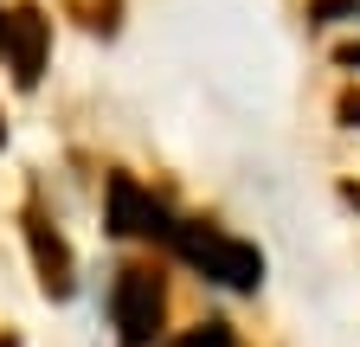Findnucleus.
Listing matches in <instances>:
<instances>
[{
	"label": "nucleus",
	"mask_w": 360,
	"mask_h": 347,
	"mask_svg": "<svg viewBox=\"0 0 360 347\" xmlns=\"http://www.w3.org/2000/svg\"><path fill=\"white\" fill-rule=\"evenodd\" d=\"M174 251L206 277V283H225V289H257L264 283V251L219 232V225H174Z\"/></svg>",
	"instance_id": "f257e3e1"
},
{
	"label": "nucleus",
	"mask_w": 360,
	"mask_h": 347,
	"mask_svg": "<svg viewBox=\"0 0 360 347\" xmlns=\"http://www.w3.org/2000/svg\"><path fill=\"white\" fill-rule=\"evenodd\" d=\"M110 322H116V341H122V347H155V334H161V322H167V283H161V270H148V264L116 270Z\"/></svg>",
	"instance_id": "f03ea898"
},
{
	"label": "nucleus",
	"mask_w": 360,
	"mask_h": 347,
	"mask_svg": "<svg viewBox=\"0 0 360 347\" xmlns=\"http://www.w3.org/2000/svg\"><path fill=\"white\" fill-rule=\"evenodd\" d=\"M110 232L116 238H161V244H174L167 206L135 187V174H110Z\"/></svg>",
	"instance_id": "7ed1b4c3"
},
{
	"label": "nucleus",
	"mask_w": 360,
	"mask_h": 347,
	"mask_svg": "<svg viewBox=\"0 0 360 347\" xmlns=\"http://www.w3.org/2000/svg\"><path fill=\"white\" fill-rule=\"evenodd\" d=\"M45 39H52V20H45L39 7H13L7 13V39H0V52L13 58V77L26 84H39V71H45Z\"/></svg>",
	"instance_id": "20e7f679"
},
{
	"label": "nucleus",
	"mask_w": 360,
	"mask_h": 347,
	"mask_svg": "<svg viewBox=\"0 0 360 347\" xmlns=\"http://www.w3.org/2000/svg\"><path fill=\"white\" fill-rule=\"evenodd\" d=\"M26 244H32V264H39V283H45V296H71L77 289V264H71V244L52 232V225H45L39 219V212H32V219H26Z\"/></svg>",
	"instance_id": "39448f33"
},
{
	"label": "nucleus",
	"mask_w": 360,
	"mask_h": 347,
	"mask_svg": "<svg viewBox=\"0 0 360 347\" xmlns=\"http://www.w3.org/2000/svg\"><path fill=\"white\" fill-rule=\"evenodd\" d=\"M174 347H238L232 322H193L187 334H174Z\"/></svg>",
	"instance_id": "423d86ee"
},
{
	"label": "nucleus",
	"mask_w": 360,
	"mask_h": 347,
	"mask_svg": "<svg viewBox=\"0 0 360 347\" xmlns=\"http://www.w3.org/2000/svg\"><path fill=\"white\" fill-rule=\"evenodd\" d=\"M360 20V0H309V26H347Z\"/></svg>",
	"instance_id": "0eeeda50"
},
{
	"label": "nucleus",
	"mask_w": 360,
	"mask_h": 347,
	"mask_svg": "<svg viewBox=\"0 0 360 347\" xmlns=\"http://www.w3.org/2000/svg\"><path fill=\"white\" fill-rule=\"evenodd\" d=\"M335 116H341V129H360V91H341Z\"/></svg>",
	"instance_id": "6e6552de"
},
{
	"label": "nucleus",
	"mask_w": 360,
	"mask_h": 347,
	"mask_svg": "<svg viewBox=\"0 0 360 347\" xmlns=\"http://www.w3.org/2000/svg\"><path fill=\"white\" fill-rule=\"evenodd\" d=\"M341 65H347V71H360V46H341Z\"/></svg>",
	"instance_id": "1a4fd4ad"
},
{
	"label": "nucleus",
	"mask_w": 360,
	"mask_h": 347,
	"mask_svg": "<svg viewBox=\"0 0 360 347\" xmlns=\"http://www.w3.org/2000/svg\"><path fill=\"white\" fill-rule=\"evenodd\" d=\"M341 199H347V206L360 212V181H347V187H341Z\"/></svg>",
	"instance_id": "9d476101"
},
{
	"label": "nucleus",
	"mask_w": 360,
	"mask_h": 347,
	"mask_svg": "<svg viewBox=\"0 0 360 347\" xmlns=\"http://www.w3.org/2000/svg\"><path fill=\"white\" fill-rule=\"evenodd\" d=\"M0 39H7V13H0Z\"/></svg>",
	"instance_id": "9b49d317"
},
{
	"label": "nucleus",
	"mask_w": 360,
	"mask_h": 347,
	"mask_svg": "<svg viewBox=\"0 0 360 347\" xmlns=\"http://www.w3.org/2000/svg\"><path fill=\"white\" fill-rule=\"evenodd\" d=\"M0 347H13V341H0Z\"/></svg>",
	"instance_id": "f8f14e48"
}]
</instances>
